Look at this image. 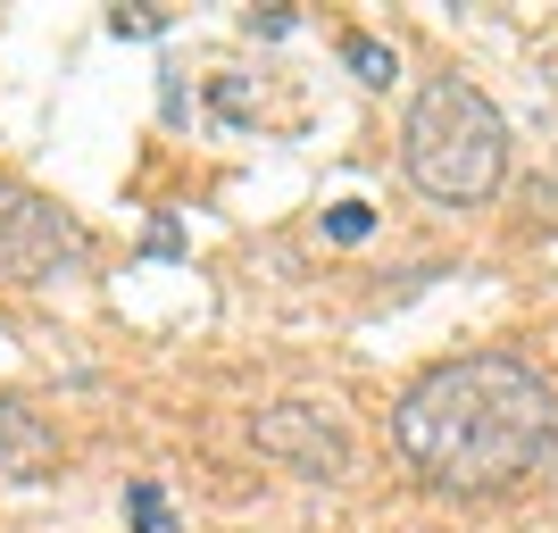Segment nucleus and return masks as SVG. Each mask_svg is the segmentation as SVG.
<instances>
[{
  "label": "nucleus",
  "instance_id": "1",
  "mask_svg": "<svg viewBox=\"0 0 558 533\" xmlns=\"http://www.w3.org/2000/svg\"><path fill=\"white\" fill-rule=\"evenodd\" d=\"M558 434L550 375L517 350H466L392 400V450L442 492H492L534 475Z\"/></svg>",
  "mask_w": 558,
  "mask_h": 533
},
{
  "label": "nucleus",
  "instance_id": "2",
  "mask_svg": "<svg viewBox=\"0 0 558 533\" xmlns=\"http://www.w3.org/2000/svg\"><path fill=\"white\" fill-rule=\"evenodd\" d=\"M400 167L434 209H484L509 175V117L492 109L484 84L434 75L400 117Z\"/></svg>",
  "mask_w": 558,
  "mask_h": 533
},
{
  "label": "nucleus",
  "instance_id": "3",
  "mask_svg": "<svg viewBox=\"0 0 558 533\" xmlns=\"http://www.w3.org/2000/svg\"><path fill=\"white\" fill-rule=\"evenodd\" d=\"M93 258V233L75 226L59 201H43V192H17V184H0V283H59L75 276Z\"/></svg>",
  "mask_w": 558,
  "mask_h": 533
},
{
  "label": "nucleus",
  "instance_id": "4",
  "mask_svg": "<svg viewBox=\"0 0 558 533\" xmlns=\"http://www.w3.org/2000/svg\"><path fill=\"white\" fill-rule=\"evenodd\" d=\"M251 441H258V459L292 467V475H317V484H342L350 475V434H342L333 409H317V400H276V409H258Z\"/></svg>",
  "mask_w": 558,
  "mask_h": 533
},
{
  "label": "nucleus",
  "instance_id": "5",
  "mask_svg": "<svg viewBox=\"0 0 558 533\" xmlns=\"http://www.w3.org/2000/svg\"><path fill=\"white\" fill-rule=\"evenodd\" d=\"M50 459H59V434H50L25 400L0 392V484H43Z\"/></svg>",
  "mask_w": 558,
  "mask_h": 533
},
{
  "label": "nucleus",
  "instance_id": "6",
  "mask_svg": "<svg viewBox=\"0 0 558 533\" xmlns=\"http://www.w3.org/2000/svg\"><path fill=\"white\" fill-rule=\"evenodd\" d=\"M342 59L359 68V84H392V75H400V59H392L384 43H375V34H350V43H342Z\"/></svg>",
  "mask_w": 558,
  "mask_h": 533
},
{
  "label": "nucleus",
  "instance_id": "7",
  "mask_svg": "<svg viewBox=\"0 0 558 533\" xmlns=\"http://www.w3.org/2000/svg\"><path fill=\"white\" fill-rule=\"evenodd\" d=\"M326 233H333V242H367V233H375V209H367V201H333V209H326Z\"/></svg>",
  "mask_w": 558,
  "mask_h": 533
},
{
  "label": "nucleus",
  "instance_id": "8",
  "mask_svg": "<svg viewBox=\"0 0 558 533\" xmlns=\"http://www.w3.org/2000/svg\"><path fill=\"white\" fill-rule=\"evenodd\" d=\"M125 509H134V525H142V533H175V517H167L159 484H134V492H125Z\"/></svg>",
  "mask_w": 558,
  "mask_h": 533
},
{
  "label": "nucleus",
  "instance_id": "9",
  "mask_svg": "<svg viewBox=\"0 0 558 533\" xmlns=\"http://www.w3.org/2000/svg\"><path fill=\"white\" fill-rule=\"evenodd\" d=\"M109 25H117V34H159V25H167V17H159V9H117V17H109Z\"/></svg>",
  "mask_w": 558,
  "mask_h": 533
},
{
  "label": "nucleus",
  "instance_id": "10",
  "mask_svg": "<svg viewBox=\"0 0 558 533\" xmlns=\"http://www.w3.org/2000/svg\"><path fill=\"white\" fill-rule=\"evenodd\" d=\"M534 475H558V434H550V450H542V467H534Z\"/></svg>",
  "mask_w": 558,
  "mask_h": 533
}]
</instances>
